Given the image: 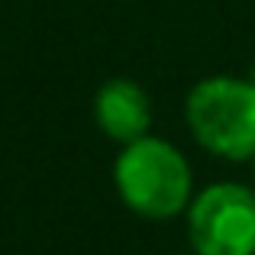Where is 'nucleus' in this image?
<instances>
[{
	"instance_id": "4",
	"label": "nucleus",
	"mask_w": 255,
	"mask_h": 255,
	"mask_svg": "<svg viewBox=\"0 0 255 255\" xmlns=\"http://www.w3.org/2000/svg\"><path fill=\"white\" fill-rule=\"evenodd\" d=\"M94 120H97L100 132H107L110 139H117L123 145L136 142L152 126L149 94L136 81H126V78L107 81L97 91V100H94Z\"/></svg>"
},
{
	"instance_id": "2",
	"label": "nucleus",
	"mask_w": 255,
	"mask_h": 255,
	"mask_svg": "<svg viewBox=\"0 0 255 255\" xmlns=\"http://www.w3.org/2000/svg\"><path fill=\"white\" fill-rule=\"evenodd\" d=\"M187 126L213 155L255 158V84L243 78H207L187 97Z\"/></svg>"
},
{
	"instance_id": "1",
	"label": "nucleus",
	"mask_w": 255,
	"mask_h": 255,
	"mask_svg": "<svg viewBox=\"0 0 255 255\" xmlns=\"http://www.w3.org/2000/svg\"><path fill=\"white\" fill-rule=\"evenodd\" d=\"M117 191L129 210L149 220L178 217L191 207V165L165 139L142 136L117 158Z\"/></svg>"
},
{
	"instance_id": "3",
	"label": "nucleus",
	"mask_w": 255,
	"mask_h": 255,
	"mask_svg": "<svg viewBox=\"0 0 255 255\" xmlns=\"http://www.w3.org/2000/svg\"><path fill=\"white\" fill-rule=\"evenodd\" d=\"M187 230L197 255H255V191L233 181L200 191Z\"/></svg>"
},
{
	"instance_id": "5",
	"label": "nucleus",
	"mask_w": 255,
	"mask_h": 255,
	"mask_svg": "<svg viewBox=\"0 0 255 255\" xmlns=\"http://www.w3.org/2000/svg\"><path fill=\"white\" fill-rule=\"evenodd\" d=\"M249 81H252V84H255V71H252V78H249Z\"/></svg>"
}]
</instances>
